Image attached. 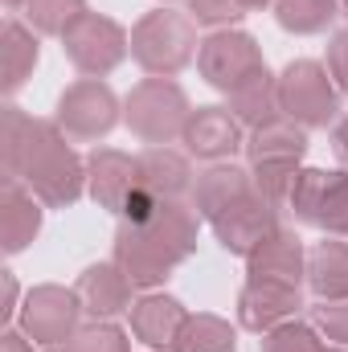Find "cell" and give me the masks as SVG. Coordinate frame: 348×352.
<instances>
[{
    "mask_svg": "<svg viewBox=\"0 0 348 352\" xmlns=\"http://www.w3.org/2000/svg\"><path fill=\"white\" fill-rule=\"evenodd\" d=\"M213 230H217V238H221L226 250L250 254L259 242H266V238L274 234V205H270L262 192L246 188L238 201H230V205L213 217Z\"/></svg>",
    "mask_w": 348,
    "mask_h": 352,
    "instance_id": "obj_3",
    "label": "cell"
},
{
    "mask_svg": "<svg viewBox=\"0 0 348 352\" xmlns=\"http://www.w3.org/2000/svg\"><path fill=\"white\" fill-rule=\"evenodd\" d=\"M299 311V287L295 283H279V278H250V287L242 291V324L266 332L279 328L287 316Z\"/></svg>",
    "mask_w": 348,
    "mask_h": 352,
    "instance_id": "obj_10",
    "label": "cell"
},
{
    "mask_svg": "<svg viewBox=\"0 0 348 352\" xmlns=\"http://www.w3.org/2000/svg\"><path fill=\"white\" fill-rule=\"evenodd\" d=\"M254 4H266V0H242V8H254Z\"/></svg>",
    "mask_w": 348,
    "mask_h": 352,
    "instance_id": "obj_33",
    "label": "cell"
},
{
    "mask_svg": "<svg viewBox=\"0 0 348 352\" xmlns=\"http://www.w3.org/2000/svg\"><path fill=\"white\" fill-rule=\"evenodd\" d=\"M184 140H188V152H197L201 160H217V156H230L242 140L238 131V119L221 107H205L188 119L184 127Z\"/></svg>",
    "mask_w": 348,
    "mask_h": 352,
    "instance_id": "obj_11",
    "label": "cell"
},
{
    "mask_svg": "<svg viewBox=\"0 0 348 352\" xmlns=\"http://www.w3.org/2000/svg\"><path fill=\"white\" fill-rule=\"evenodd\" d=\"M193 4V16L205 21V25H217V21H234L242 16V0H188Z\"/></svg>",
    "mask_w": 348,
    "mask_h": 352,
    "instance_id": "obj_28",
    "label": "cell"
},
{
    "mask_svg": "<svg viewBox=\"0 0 348 352\" xmlns=\"http://www.w3.org/2000/svg\"><path fill=\"white\" fill-rule=\"evenodd\" d=\"M131 328H135V336H140L144 344L168 349V344H176V332L184 328V311H180L176 299L152 295V299H144V303L131 311Z\"/></svg>",
    "mask_w": 348,
    "mask_h": 352,
    "instance_id": "obj_15",
    "label": "cell"
},
{
    "mask_svg": "<svg viewBox=\"0 0 348 352\" xmlns=\"http://www.w3.org/2000/svg\"><path fill=\"white\" fill-rule=\"evenodd\" d=\"M58 111H62V127L70 135L90 140V135L111 131V123H115V94L107 87H98V82H78L62 98Z\"/></svg>",
    "mask_w": 348,
    "mask_h": 352,
    "instance_id": "obj_9",
    "label": "cell"
},
{
    "mask_svg": "<svg viewBox=\"0 0 348 352\" xmlns=\"http://www.w3.org/2000/svg\"><path fill=\"white\" fill-rule=\"evenodd\" d=\"M250 188V180L242 168H213V173L201 180V188H197V209H201V217H217L230 201H238L242 192Z\"/></svg>",
    "mask_w": 348,
    "mask_h": 352,
    "instance_id": "obj_21",
    "label": "cell"
},
{
    "mask_svg": "<svg viewBox=\"0 0 348 352\" xmlns=\"http://www.w3.org/2000/svg\"><path fill=\"white\" fill-rule=\"evenodd\" d=\"M173 349L176 352H234V332H230V324H221L213 316H197V320H184Z\"/></svg>",
    "mask_w": 348,
    "mask_h": 352,
    "instance_id": "obj_22",
    "label": "cell"
},
{
    "mask_svg": "<svg viewBox=\"0 0 348 352\" xmlns=\"http://www.w3.org/2000/svg\"><path fill=\"white\" fill-rule=\"evenodd\" d=\"M66 352H127V340L119 328H83L78 336H70Z\"/></svg>",
    "mask_w": 348,
    "mask_h": 352,
    "instance_id": "obj_27",
    "label": "cell"
},
{
    "mask_svg": "<svg viewBox=\"0 0 348 352\" xmlns=\"http://www.w3.org/2000/svg\"><path fill=\"white\" fill-rule=\"evenodd\" d=\"M74 295H78L83 311H90V316H115V311L127 307L131 278L123 270H115V266H90Z\"/></svg>",
    "mask_w": 348,
    "mask_h": 352,
    "instance_id": "obj_14",
    "label": "cell"
},
{
    "mask_svg": "<svg viewBox=\"0 0 348 352\" xmlns=\"http://www.w3.org/2000/svg\"><path fill=\"white\" fill-rule=\"evenodd\" d=\"M328 352H345V349H328Z\"/></svg>",
    "mask_w": 348,
    "mask_h": 352,
    "instance_id": "obj_35",
    "label": "cell"
},
{
    "mask_svg": "<svg viewBox=\"0 0 348 352\" xmlns=\"http://www.w3.org/2000/svg\"><path fill=\"white\" fill-rule=\"evenodd\" d=\"M140 184H144L148 192L173 201L176 192L188 188V168H184L180 156L164 152V148H152L148 156H140Z\"/></svg>",
    "mask_w": 348,
    "mask_h": 352,
    "instance_id": "obj_19",
    "label": "cell"
},
{
    "mask_svg": "<svg viewBox=\"0 0 348 352\" xmlns=\"http://www.w3.org/2000/svg\"><path fill=\"white\" fill-rule=\"evenodd\" d=\"M307 274L324 299H348V246L345 242H320L312 250Z\"/></svg>",
    "mask_w": 348,
    "mask_h": 352,
    "instance_id": "obj_18",
    "label": "cell"
},
{
    "mask_svg": "<svg viewBox=\"0 0 348 352\" xmlns=\"http://www.w3.org/2000/svg\"><path fill=\"white\" fill-rule=\"evenodd\" d=\"M12 295H17V283H12V274H4V320L12 316Z\"/></svg>",
    "mask_w": 348,
    "mask_h": 352,
    "instance_id": "obj_31",
    "label": "cell"
},
{
    "mask_svg": "<svg viewBox=\"0 0 348 352\" xmlns=\"http://www.w3.org/2000/svg\"><path fill=\"white\" fill-rule=\"evenodd\" d=\"M90 192L107 209H123V201L140 188V160H127L119 152H94L90 156Z\"/></svg>",
    "mask_w": 348,
    "mask_h": 352,
    "instance_id": "obj_12",
    "label": "cell"
},
{
    "mask_svg": "<svg viewBox=\"0 0 348 352\" xmlns=\"http://www.w3.org/2000/svg\"><path fill=\"white\" fill-rule=\"evenodd\" d=\"M4 152H8V176L12 180H29L41 201L50 205H70L83 192V164L78 156L62 144V135L50 123L25 119L17 107H8V135H4Z\"/></svg>",
    "mask_w": 348,
    "mask_h": 352,
    "instance_id": "obj_1",
    "label": "cell"
},
{
    "mask_svg": "<svg viewBox=\"0 0 348 352\" xmlns=\"http://www.w3.org/2000/svg\"><path fill=\"white\" fill-rule=\"evenodd\" d=\"M279 98H283V111L303 119V123H328L336 115V90L328 87V74L316 62L287 66Z\"/></svg>",
    "mask_w": 348,
    "mask_h": 352,
    "instance_id": "obj_6",
    "label": "cell"
},
{
    "mask_svg": "<svg viewBox=\"0 0 348 352\" xmlns=\"http://www.w3.org/2000/svg\"><path fill=\"white\" fill-rule=\"evenodd\" d=\"M250 278H279V283H295L299 287V266H303V250L299 238L274 230L266 242H259L250 254Z\"/></svg>",
    "mask_w": 348,
    "mask_h": 352,
    "instance_id": "obj_13",
    "label": "cell"
},
{
    "mask_svg": "<svg viewBox=\"0 0 348 352\" xmlns=\"http://www.w3.org/2000/svg\"><path fill=\"white\" fill-rule=\"evenodd\" d=\"M201 70H205V78L213 87L234 94L242 82H250L254 74H262V58L246 33H217L201 50Z\"/></svg>",
    "mask_w": 348,
    "mask_h": 352,
    "instance_id": "obj_5",
    "label": "cell"
},
{
    "mask_svg": "<svg viewBox=\"0 0 348 352\" xmlns=\"http://www.w3.org/2000/svg\"><path fill=\"white\" fill-rule=\"evenodd\" d=\"M307 152V135L291 123H266L254 127V140H250V160L254 164H295L299 156Z\"/></svg>",
    "mask_w": 348,
    "mask_h": 352,
    "instance_id": "obj_16",
    "label": "cell"
},
{
    "mask_svg": "<svg viewBox=\"0 0 348 352\" xmlns=\"http://www.w3.org/2000/svg\"><path fill=\"white\" fill-rule=\"evenodd\" d=\"M316 320H320V328H324L332 340L348 344V303H320V307H316Z\"/></svg>",
    "mask_w": 348,
    "mask_h": 352,
    "instance_id": "obj_29",
    "label": "cell"
},
{
    "mask_svg": "<svg viewBox=\"0 0 348 352\" xmlns=\"http://www.w3.org/2000/svg\"><path fill=\"white\" fill-rule=\"evenodd\" d=\"M33 62H37V41L12 21L8 29H4V87L17 90L25 82V74L33 70Z\"/></svg>",
    "mask_w": 348,
    "mask_h": 352,
    "instance_id": "obj_23",
    "label": "cell"
},
{
    "mask_svg": "<svg viewBox=\"0 0 348 352\" xmlns=\"http://www.w3.org/2000/svg\"><path fill=\"white\" fill-rule=\"evenodd\" d=\"M234 111H238V119H246V123H254V127H266V123L279 119L283 98H279V87L270 82L266 70L234 90Z\"/></svg>",
    "mask_w": 348,
    "mask_h": 352,
    "instance_id": "obj_20",
    "label": "cell"
},
{
    "mask_svg": "<svg viewBox=\"0 0 348 352\" xmlns=\"http://www.w3.org/2000/svg\"><path fill=\"white\" fill-rule=\"evenodd\" d=\"M266 352H324V349H320V340H316L312 328H303V324H279L266 336Z\"/></svg>",
    "mask_w": 348,
    "mask_h": 352,
    "instance_id": "obj_26",
    "label": "cell"
},
{
    "mask_svg": "<svg viewBox=\"0 0 348 352\" xmlns=\"http://www.w3.org/2000/svg\"><path fill=\"white\" fill-rule=\"evenodd\" d=\"M336 0H279V25L295 33H316L332 21Z\"/></svg>",
    "mask_w": 348,
    "mask_h": 352,
    "instance_id": "obj_24",
    "label": "cell"
},
{
    "mask_svg": "<svg viewBox=\"0 0 348 352\" xmlns=\"http://www.w3.org/2000/svg\"><path fill=\"white\" fill-rule=\"evenodd\" d=\"M0 349H4V352H29V344H25L17 332H4V344H0Z\"/></svg>",
    "mask_w": 348,
    "mask_h": 352,
    "instance_id": "obj_32",
    "label": "cell"
},
{
    "mask_svg": "<svg viewBox=\"0 0 348 352\" xmlns=\"http://www.w3.org/2000/svg\"><path fill=\"white\" fill-rule=\"evenodd\" d=\"M135 58L148 70H164L173 74L188 62L193 54V25L176 12H152L140 29H135Z\"/></svg>",
    "mask_w": 348,
    "mask_h": 352,
    "instance_id": "obj_2",
    "label": "cell"
},
{
    "mask_svg": "<svg viewBox=\"0 0 348 352\" xmlns=\"http://www.w3.org/2000/svg\"><path fill=\"white\" fill-rule=\"evenodd\" d=\"M328 62H332V74L340 78V90H348V29H345V33H336Z\"/></svg>",
    "mask_w": 348,
    "mask_h": 352,
    "instance_id": "obj_30",
    "label": "cell"
},
{
    "mask_svg": "<svg viewBox=\"0 0 348 352\" xmlns=\"http://www.w3.org/2000/svg\"><path fill=\"white\" fill-rule=\"evenodd\" d=\"M74 316H78V295H66V291H58V287H41V291L29 295L21 320H25V332H29L33 340L58 344V340L70 336Z\"/></svg>",
    "mask_w": 348,
    "mask_h": 352,
    "instance_id": "obj_8",
    "label": "cell"
},
{
    "mask_svg": "<svg viewBox=\"0 0 348 352\" xmlns=\"http://www.w3.org/2000/svg\"><path fill=\"white\" fill-rule=\"evenodd\" d=\"M66 54L74 58L78 70L102 74V70H111V66L123 58V33H119V25L83 12V16L66 29Z\"/></svg>",
    "mask_w": 348,
    "mask_h": 352,
    "instance_id": "obj_7",
    "label": "cell"
},
{
    "mask_svg": "<svg viewBox=\"0 0 348 352\" xmlns=\"http://www.w3.org/2000/svg\"><path fill=\"white\" fill-rule=\"evenodd\" d=\"M29 16L41 33H66L83 16V0H29Z\"/></svg>",
    "mask_w": 348,
    "mask_h": 352,
    "instance_id": "obj_25",
    "label": "cell"
},
{
    "mask_svg": "<svg viewBox=\"0 0 348 352\" xmlns=\"http://www.w3.org/2000/svg\"><path fill=\"white\" fill-rule=\"evenodd\" d=\"M21 4H29V0H8V8H21Z\"/></svg>",
    "mask_w": 348,
    "mask_h": 352,
    "instance_id": "obj_34",
    "label": "cell"
},
{
    "mask_svg": "<svg viewBox=\"0 0 348 352\" xmlns=\"http://www.w3.org/2000/svg\"><path fill=\"white\" fill-rule=\"evenodd\" d=\"M37 226H41V209H37L33 197L21 192V184L8 176V184H4V250H8V254L25 250V242L37 234Z\"/></svg>",
    "mask_w": 348,
    "mask_h": 352,
    "instance_id": "obj_17",
    "label": "cell"
},
{
    "mask_svg": "<svg viewBox=\"0 0 348 352\" xmlns=\"http://www.w3.org/2000/svg\"><path fill=\"white\" fill-rule=\"evenodd\" d=\"M127 123L144 135V140H173L176 131H184V94L173 82H144L127 102Z\"/></svg>",
    "mask_w": 348,
    "mask_h": 352,
    "instance_id": "obj_4",
    "label": "cell"
}]
</instances>
